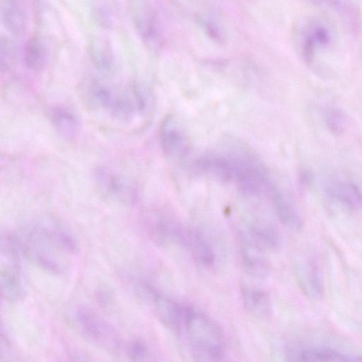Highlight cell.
<instances>
[{
	"label": "cell",
	"instance_id": "obj_19",
	"mask_svg": "<svg viewBox=\"0 0 362 362\" xmlns=\"http://www.w3.org/2000/svg\"><path fill=\"white\" fill-rule=\"evenodd\" d=\"M2 20L5 27L16 35H22L26 28L25 11L21 0H2Z\"/></svg>",
	"mask_w": 362,
	"mask_h": 362
},
{
	"label": "cell",
	"instance_id": "obj_9",
	"mask_svg": "<svg viewBox=\"0 0 362 362\" xmlns=\"http://www.w3.org/2000/svg\"><path fill=\"white\" fill-rule=\"evenodd\" d=\"M240 238V256L243 267L250 276L262 279L267 276L269 267L264 257L263 248L242 231Z\"/></svg>",
	"mask_w": 362,
	"mask_h": 362
},
{
	"label": "cell",
	"instance_id": "obj_12",
	"mask_svg": "<svg viewBox=\"0 0 362 362\" xmlns=\"http://www.w3.org/2000/svg\"><path fill=\"white\" fill-rule=\"evenodd\" d=\"M242 232L263 249L274 250L281 243L279 231L276 226L264 219L251 221Z\"/></svg>",
	"mask_w": 362,
	"mask_h": 362
},
{
	"label": "cell",
	"instance_id": "obj_23",
	"mask_svg": "<svg viewBox=\"0 0 362 362\" xmlns=\"http://www.w3.org/2000/svg\"><path fill=\"white\" fill-rule=\"evenodd\" d=\"M325 122L330 132L335 135H339L345 131L347 118L342 110L333 107L327 110Z\"/></svg>",
	"mask_w": 362,
	"mask_h": 362
},
{
	"label": "cell",
	"instance_id": "obj_5",
	"mask_svg": "<svg viewBox=\"0 0 362 362\" xmlns=\"http://www.w3.org/2000/svg\"><path fill=\"white\" fill-rule=\"evenodd\" d=\"M20 247L16 237L8 233L1 235L0 287L3 298L9 302H18L25 295L21 274Z\"/></svg>",
	"mask_w": 362,
	"mask_h": 362
},
{
	"label": "cell",
	"instance_id": "obj_20",
	"mask_svg": "<svg viewBox=\"0 0 362 362\" xmlns=\"http://www.w3.org/2000/svg\"><path fill=\"white\" fill-rule=\"evenodd\" d=\"M326 190L334 199L351 209H362V191L354 184L345 182H332Z\"/></svg>",
	"mask_w": 362,
	"mask_h": 362
},
{
	"label": "cell",
	"instance_id": "obj_15",
	"mask_svg": "<svg viewBox=\"0 0 362 362\" xmlns=\"http://www.w3.org/2000/svg\"><path fill=\"white\" fill-rule=\"evenodd\" d=\"M241 296L245 308L252 315L261 319H267L271 316V300L264 290L252 286L243 285Z\"/></svg>",
	"mask_w": 362,
	"mask_h": 362
},
{
	"label": "cell",
	"instance_id": "obj_11",
	"mask_svg": "<svg viewBox=\"0 0 362 362\" xmlns=\"http://www.w3.org/2000/svg\"><path fill=\"white\" fill-rule=\"evenodd\" d=\"M287 356L291 361H362L358 356L344 354L325 346H308L290 350Z\"/></svg>",
	"mask_w": 362,
	"mask_h": 362
},
{
	"label": "cell",
	"instance_id": "obj_8",
	"mask_svg": "<svg viewBox=\"0 0 362 362\" xmlns=\"http://www.w3.org/2000/svg\"><path fill=\"white\" fill-rule=\"evenodd\" d=\"M159 138L164 153L170 157H182L188 151L187 137L172 115L166 116L160 123Z\"/></svg>",
	"mask_w": 362,
	"mask_h": 362
},
{
	"label": "cell",
	"instance_id": "obj_13",
	"mask_svg": "<svg viewBox=\"0 0 362 362\" xmlns=\"http://www.w3.org/2000/svg\"><path fill=\"white\" fill-rule=\"evenodd\" d=\"M195 165L202 173L220 182H227L233 180L232 165L225 155L206 154L199 158Z\"/></svg>",
	"mask_w": 362,
	"mask_h": 362
},
{
	"label": "cell",
	"instance_id": "obj_26",
	"mask_svg": "<svg viewBox=\"0 0 362 362\" xmlns=\"http://www.w3.org/2000/svg\"><path fill=\"white\" fill-rule=\"evenodd\" d=\"M313 3L315 4H320L323 3L325 0H310Z\"/></svg>",
	"mask_w": 362,
	"mask_h": 362
},
{
	"label": "cell",
	"instance_id": "obj_1",
	"mask_svg": "<svg viewBox=\"0 0 362 362\" xmlns=\"http://www.w3.org/2000/svg\"><path fill=\"white\" fill-rule=\"evenodd\" d=\"M16 240L20 250L33 264L54 274H64L69 270L78 250L72 232L49 216L26 225Z\"/></svg>",
	"mask_w": 362,
	"mask_h": 362
},
{
	"label": "cell",
	"instance_id": "obj_3",
	"mask_svg": "<svg viewBox=\"0 0 362 362\" xmlns=\"http://www.w3.org/2000/svg\"><path fill=\"white\" fill-rule=\"evenodd\" d=\"M70 320L74 329L90 343L114 355L122 350L119 333L100 315L91 308L78 305L70 313Z\"/></svg>",
	"mask_w": 362,
	"mask_h": 362
},
{
	"label": "cell",
	"instance_id": "obj_18",
	"mask_svg": "<svg viewBox=\"0 0 362 362\" xmlns=\"http://www.w3.org/2000/svg\"><path fill=\"white\" fill-rule=\"evenodd\" d=\"M272 192L273 206L281 222L292 230H300L303 219L292 202L279 189H272Z\"/></svg>",
	"mask_w": 362,
	"mask_h": 362
},
{
	"label": "cell",
	"instance_id": "obj_7",
	"mask_svg": "<svg viewBox=\"0 0 362 362\" xmlns=\"http://www.w3.org/2000/svg\"><path fill=\"white\" fill-rule=\"evenodd\" d=\"M141 222L145 233L154 243L178 244L183 227L170 218L160 214H148Z\"/></svg>",
	"mask_w": 362,
	"mask_h": 362
},
{
	"label": "cell",
	"instance_id": "obj_10",
	"mask_svg": "<svg viewBox=\"0 0 362 362\" xmlns=\"http://www.w3.org/2000/svg\"><path fill=\"white\" fill-rule=\"evenodd\" d=\"M179 245L189 250L197 264L211 267L216 261V254L211 243L199 231L185 228Z\"/></svg>",
	"mask_w": 362,
	"mask_h": 362
},
{
	"label": "cell",
	"instance_id": "obj_21",
	"mask_svg": "<svg viewBox=\"0 0 362 362\" xmlns=\"http://www.w3.org/2000/svg\"><path fill=\"white\" fill-rule=\"evenodd\" d=\"M47 61L45 48L41 42L33 37L29 40L24 49V62L26 66L34 71L44 67Z\"/></svg>",
	"mask_w": 362,
	"mask_h": 362
},
{
	"label": "cell",
	"instance_id": "obj_17",
	"mask_svg": "<svg viewBox=\"0 0 362 362\" xmlns=\"http://www.w3.org/2000/svg\"><path fill=\"white\" fill-rule=\"evenodd\" d=\"M332 37L330 30L325 25L315 23L312 24L306 31L303 43L302 52L308 63L312 62L316 49L327 47Z\"/></svg>",
	"mask_w": 362,
	"mask_h": 362
},
{
	"label": "cell",
	"instance_id": "obj_2",
	"mask_svg": "<svg viewBox=\"0 0 362 362\" xmlns=\"http://www.w3.org/2000/svg\"><path fill=\"white\" fill-rule=\"evenodd\" d=\"M182 333L196 361H218L223 359L226 342L221 329L209 317L188 305Z\"/></svg>",
	"mask_w": 362,
	"mask_h": 362
},
{
	"label": "cell",
	"instance_id": "obj_14",
	"mask_svg": "<svg viewBox=\"0 0 362 362\" xmlns=\"http://www.w3.org/2000/svg\"><path fill=\"white\" fill-rule=\"evenodd\" d=\"M119 91L100 82L88 83L81 90L85 103L91 109L111 111Z\"/></svg>",
	"mask_w": 362,
	"mask_h": 362
},
{
	"label": "cell",
	"instance_id": "obj_24",
	"mask_svg": "<svg viewBox=\"0 0 362 362\" xmlns=\"http://www.w3.org/2000/svg\"><path fill=\"white\" fill-rule=\"evenodd\" d=\"M126 356L131 361H147L150 351L147 345L140 339H133L124 346Z\"/></svg>",
	"mask_w": 362,
	"mask_h": 362
},
{
	"label": "cell",
	"instance_id": "obj_22",
	"mask_svg": "<svg viewBox=\"0 0 362 362\" xmlns=\"http://www.w3.org/2000/svg\"><path fill=\"white\" fill-rule=\"evenodd\" d=\"M302 272L300 282L306 293L314 298L320 296L322 284L315 266L312 263H309Z\"/></svg>",
	"mask_w": 362,
	"mask_h": 362
},
{
	"label": "cell",
	"instance_id": "obj_16",
	"mask_svg": "<svg viewBox=\"0 0 362 362\" xmlns=\"http://www.w3.org/2000/svg\"><path fill=\"white\" fill-rule=\"evenodd\" d=\"M48 115L61 136L67 140L76 137L79 132V120L72 110L63 106H54L49 109Z\"/></svg>",
	"mask_w": 362,
	"mask_h": 362
},
{
	"label": "cell",
	"instance_id": "obj_25",
	"mask_svg": "<svg viewBox=\"0 0 362 362\" xmlns=\"http://www.w3.org/2000/svg\"><path fill=\"white\" fill-rule=\"evenodd\" d=\"M14 355L13 346L6 332L1 329V361H8L11 360V356Z\"/></svg>",
	"mask_w": 362,
	"mask_h": 362
},
{
	"label": "cell",
	"instance_id": "obj_4",
	"mask_svg": "<svg viewBox=\"0 0 362 362\" xmlns=\"http://www.w3.org/2000/svg\"><path fill=\"white\" fill-rule=\"evenodd\" d=\"M232 165L233 180L248 195H260L269 189V182L262 163L245 146L233 144L226 153Z\"/></svg>",
	"mask_w": 362,
	"mask_h": 362
},
{
	"label": "cell",
	"instance_id": "obj_6",
	"mask_svg": "<svg viewBox=\"0 0 362 362\" xmlns=\"http://www.w3.org/2000/svg\"><path fill=\"white\" fill-rule=\"evenodd\" d=\"M93 181L99 194L106 200L123 205L134 204L138 197L132 180L111 167H98L93 171Z\"/></svg>",
	"mask_w": 362,
	"mask_h": 362
}]
</instances>
